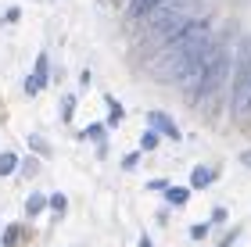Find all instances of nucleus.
<instances>
[{"mask_svg": "<svg viewBox=\"0 0 251 247\" xmlns=\"http://www.w3.org/2000/svg\"><path fill=\"white\" fill-rule=\"evenodd\" d=\"M190 22H194V15H190V7L183 4V0H165V4H158L154 11H147V15H144V29H147L144 36L173 43Z\"/></svg>", "mask_w": 251, "mask_h": 247, "instance_id": "f257e3e1", "label": "nucleus"}, {"mask_svg": "<svg viewBox=\"0 0 251 247\" xmlns=\"http://www.w3.org/2000/svg\"><path fill=\"white\" fill-rule=\"evenodd\" d=\"M226 72H230V50H226L223 43H215L212 54H208V61H204V68H201V75L187 86L190 100H204V97H212L215 90L223 86Z\"/></svg>", "mask_w": 251, "mask_h": 247, "instance_id": "f03ea898", "label": "nucleus"}, {"mask_svg": "<svg viewBox=\"0 0 251 247\" xmlns=\"http://www.w3.org/2000/svg\"><path fill=\"white\" fill-rule=\"evenodd\" d=\"M147 126H154L158 133H165V136H179L176 122L165 115V111H147Z\"/></svg>", "mask_w": 251, "mask_h": 247, "instance_id": "7ed1b4c3", "label": "nucleus"}, {"mask_svg": "<svg viewBox=\"0 0 251 247\" xmlns=\"http://www.w3.org/2000/svg\"><path fill=\"white\" fill-rule=\"evenodd\" d=\"M212 179H215V172H212V168L198 165V168H194V176H190V186H194V190H204V186L212 183Z\"/></svg>", "mask_w": 251, "mask_h": 247, "instance_id": "20e7f679", "label": "nucleus"}, {"mask_svg": "<svg viewBox=\"0 0 251 247\" xmlns=\"http://www.w3.org/2000/svg\"><path fill=\"white\" fill-rule=\"evenodd\" d=\"M158 4H165V0H133L129 4V18H144L147 11H154Z\"/></svg>", "mask_w": 251, "mask_h": 247, "instance_id": "39448f33", "label": "nucleus"}, {"mask_svg": "<svg viewBox=\"0 0 251 247\" xmlns=\"http://www.w3.org/2000/svg\"><path fill=\"white\" fill-rule=\"evenodd\" d=\"M43 208H47V197H43V194H32V197L25 201V211H29V215H40Z\"/></svg>", "mask_w": 251, "mask_h": 247, "instance_id": "423d86ee", "label": "nucleus"}, {"mask_svg": "<svg viewBox=\"0 0 251 247\" xmlns=\"http://www.w3.org/2000/svg\"><path fill=\"white\" fill-rule=\"evenodd\" d=\"M15 168H18V158H15V154H4V158H0V176H11Z\"/></svg>", "mask_w": 251, "mask_h": 247, "instance_id": "0eeeda50", "label": "nucleus"}, {"mask_svg": "<svg viewBox=\"0 0 251 247\" xmlns=\"http://www.w3.org/2000/svg\"><path fill=\"white\" fill-rule=\"evenodd\" d=\"M36 83H40V86L47 83V58H43V54L36 58Z\"/></svg>", "mask_w": 251, "mask_h": 247, "instance_id": "6e6552de", "label": "nucleus"}, {"mask_svg": "<svg viewBox=\"0 0 251 247\" xmlns=\"http://www.w3.org/2000/svg\"><path fill=\"white\" fill-rule=\"evenodd\" d=\"M29 143H32V151H40V154H50V143L43 140V136H29Z\"/></svg>", "mask_w": 251, "mask_h": 247, "instance_id": "1a4fd4ad", "label": "nucleus"}, {"mask_svg": "<svg viewBox=\"0 0 251 247\" xmlns=\"http://www.w3.org/2000/svg\"><path fill=\"white\" fill-rule=\"evenodd\" d=\"M140 143H144V147H147V151H154V147H158V133H154V129H147Z\"/></svg>", "mask_w": 251, "mask_h": 247, "instance_id": "9d476101", "label": "nucleus"}, {"mask_svg": "<svg viewBox=\"0 0 251 247\" xmlns=\"http://www.w3.org/2000/svg\"><path fill=\"white\" fill-rule=\"evenodd\" d=\"M165 194H169L173 204H187V190H165Z\"/></svg>", "mask_w": 251, "mask_h": 247, "instance_id": "9b49d317", "label": "nucleus"}, {"mask_svg": "<svg viewBox=\"0 0 251 247\" xmlns=\"http://www.w3.org/2000/svg\"><path fill=\"white\" fill-rule=\"evenodd\" d=\"M119 122H122V108L111 100V118H108V126H119Z\"/></svg>", "mask_w": 251, "mask_h": 247, "instance_id": "f8f14e48", "label": "nucleus"}, {"mask_svg": "<svg viewBox=\"0 0 251 247\" xmlns=\"http://www.w3.org/2000/svg\"><path fill=\"white\" fill-rule=\"evenodd\" d=\"M72 108H75V100H72V97H65V104H61V118H72Z\"/></svg>", "mask_w": 251, "mask_h": 247, "instance_id": "ddd939ff", "label": "nucleus"}, {"mask_svg": "<svg viewBox=\"0 0 251 247\" xmlns=\"http://www.w3.org/2000/svg\"><path fill=\"white\" fill-rule=\"evenodd\" d=\"M65 204H68V201H65L61 194H54V197H50V208H54V211H65Z\"/></svg>", "mask_w": 251, "mask_h": 247, "instance_id": "4468645a", "label": "nucleus"}, {"mask_svg": "<svg viewBox=\"0 0 251 247\" xmlns=\"http://www.w3.org/2000/svg\"><path fill=\"white\" fill-rule=\"evenodd\" d=\"M204 233H208V222H204V226H194V229H190V237H194V240H201Z\"/></svg>", "mask_w": 251, "mask_h": 247, "instance_id": "2eb2a0df", "label": "nucleus"}, {"mask_svg": "<svg viewBox=\"0 0 251 247\" xmlns=\"http://www.w3.org/2000/svg\"><path fill=\"white\" fill-rule=\"evenodd\" d=\"M241 161H244V165L251 168V151H244V154H241Z\"/></svg>", "mask_w": 251, "mask_h": 247, "instance_id": "dca6fc26", "label": "nucleus"}, {"mask_svg": "<svg viewBox=\"0 0 251 247\" xmlns=\"http://www.w3.org/2000/svg\"><path fill=\"white\" fill-rule=\"evenodd\" d=\"M241 111H251V90H248V97H244V108Z\"/></svg>", "mask_w": 251, "mask_h": 247, "instance_id": "f3484780", "label": "nucleus"}, {"mask_svg": "<svg viewBox=\"0 0 251 247\" xmlns=\"http://www.w3.org/2000/svg\"><path fill=\"white\" fill-rule=\"evenodd\" d=\"M233 237H237V233H230V237H226V240H223L219 247H230V244H233Z\"/></svg>", "mask_w": 251, "mask_h": 247, "instance_id": "a211bd4d", "label": "nucleus"}, {"mask_svg": "<svg viewBox=\"0 0 251 247\" xmlns=\"http://www.w3.org/2000/svg\"><path fill=\"white\" fill-rule=\"evenodd\" d=\"M140 247H151V240H147V237H144V240H140Z\"/></svg>", "mask_w": 251, "mask_h": 247, "instance_id": "6ab92c4d", "label": "nucleus"}]
</instances>
